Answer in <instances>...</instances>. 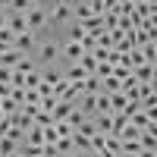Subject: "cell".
I'll return each mask as SVG.
<instances>
[{
  "instance_id": "cell-23",
  "label": "cell",
  "mask_w": 157,
  "mask_h": 157,
  "mask_svg": "<svg viewBox=\"0 0 157 157\" xmlns=\"http://www.w3.org/2000/svg\"><path fill=\"white\" fill-rule=\"evenodd\" d=\"M13 41H16V35H13L10 29H0V44H6V47H13Z\"/></svg>"
},
{
  "instance_id": "cell-26",
  "label": "cell",
  "mask_w": 157,
  "mask_h": 157,
  "mask_svg": "<svg viewBox=\"0 0 157 157\" xmlns=\"http://www.w3.org/2000/svg\"><path fill=\"white\" fill-rule=\"evenodd\" d=\"M0 29H6V10H0Z\"/></svg>"
},
{
  "instance_id": "cell-4",
  "label": "cell",
  "mask_w": 157,
  "mask_h": 157,
  "mask_svg": "<svg viewBox=\"0 0 157 157\" xmlns=\"http://www.w3.org/2000/svg\"><path fill=\"white\" fill-rule=\"evenodd\" d=\"M13 47H16L19 54L32 57V54H35V47H38V35H35V32H22V35H16V41H13Z\"/></svg>"
},
{
  "instance_id": "cell-25",
  "label": "cell",
  "mask_w": 157,
  "mask_h": 157,
  "mask_svg": "<svg viewBox=\"0 0 157 157\" xmlns=\"http://www.w3.org/2000/svg\"><path fill=\"white\" fill-rule=\"evenodd\" d=\"M10 78H13V69H3V66H0V82L10 85Z\"/></svg>"
},
{
  "instance_id": "cell-17",
  "label": "cell",
  "mask_w": 157,
  "mask_h": 157,
  "mask_svg": "<svg viewBox=\"0 0 157 157\" xmlns=\"http://www.w3.org/2000/svg\"><path fill=\"white\" fill-rule=\"evenodd\" d=\"M54 145H57V154H60V157H69V154H72V135H69V138H57Z\"/></svg>"
},
{
  "instance_id": "cell-32",
  "label": "cell",
  "mask_w": 157,
  "mask_h": 157,
  "mask_svg": "<svg viewBox=\"0 0 157 157\" xmlns=\"http://www.w3.org/2000/svg\"><path fill=\"white\" fill-rule=\"evenodd\" d=\"M13 157H22V154H19V151H16V154H13Z\"/></svg>"
},
{
  "instance_id": "cell-15",
  "label": "cell",
  "mask_w": 157,
  "mask_h": 157,
  "mask_svg": "<svg viewBox=\"0 0 157 157\" xmlns=\"http://www.w3.org/2000/svg\"><path fill=\"white\" fill-rule=\"evenodd\" d=\"M66 29H69V38H66V41H75V44H82V38H85V29H82V25H78V22H69Z\"/></svg>"
},
{
  "instance_id": "cell-9",
  "label": "cell",
  "mask_w": 157,
  "mask_h": 157,
  "mask_svg": "<svg viewBox=\"0 0 157 157\" xmlns=\"http://www.w3.org/2000/svg\"><path fill=\"white\" fill-rule=\"evenodd\" d=\"M132 78L141 85V82H154V63H145V66H138L132 69Z\"/></svg>"
},
{
  "instance_id": "cell-10",
  "label": "cell",
  "mask_w": 157,
  "mask_h": 157,
  "mask_svg": "<svg viewBox=\"0 0 157 157\" xmlns=\"http://www.w3.org/2000/svg\"><path fill=\"white\" fill-rule=\"evenodd\" d=\"M72 107H75V104H69V101H57V107L50 110V116H54V123H63V120L69 116V110H72Z\"/></svg>"
},
{
  "instance_id": "cell-18",
  "label": "cell",
  "mask_w": 157,
  "mask_h": 157,
  "mask_svg": "<svg viewBox=\"0 0 157 157\" xmlns=\"http://www.w3.org/2000/svg\"><path fill=\"white\" fill-rule=\"evenodd\" d=\"M94 132H98V129H94V120H85L82 126L75 129V135H85V138H91V135H94Z\"/></svg>"
},
{
  "instance_id": "cell-11",
  "label": "cell",
  "mask_w": 157,
  "mask_h": 157,
  "mask_svg": "<svg viewBox=\"0 0 157 157\" xmlns=\"http://www.w3.org/2000/svg\"><path fill=\"white\" fill-rule=\"evenodd\" d=\"M85 75H88V72H85L82 66H78V63H69V69L63 72V78H66V82H82Z\"/></svg>"
},
{
  "instance_id": "cell-13",
  "label": "cell",
  "mask_w": 157,
  "mask_h": 157,
  "mask_svg": "<svg viewBox=\"0 0 157 157\" xmlns=\"http://www.w3.org/2000/svg\"><path fill=\"white\" fill-rule=\"evenodd\" d=\"M19 151V141H13V138H0V157H13V154H16Z\"/></svg>"
},
{
  "instance_id": "cell-31",
  "label": "cell",
  "mask_w": 157,
  "mask_h": 157,
  "mask_svg": "<svg viewBox=\"0 0 157 157\" xmlns=\"http://www.w3.org/2000/svg\"><path fill=\"white\" fill-rule=\"evenodd\" d=\"M69 157H85V154H69Z\"/></svg>"
},
{
  "instance_id": "cell-33",
  "label": "cell",
  "mask_w": 157,
  "mask_h": 157,
  "mask_svg": "<svg viewBox=\"0 0 157 157\" xmlns=\"http://www.w3.org/2000/svg\"><path fill=\"white\" fill-rule=\"evenodd\" d=\"M116 157H120V154H116Z\"/></svg>"
},
{
  "instance_id": "cell-16",
  "label": "cell",
  "mask_w": 157,
  "mask_h": 157,
  "mask_svg": "<svg viewBox=\"0 0 157 157\" xmlns=\"http://www.w3.org/2000/svg\"><path fill=\"white\" fill-rule=\"evenodd\" d=\"M38 69V63L32 60V57H22L19 63H16V72H22V75H29V72H35Z\"/></svg>"
},
{
  "instance_id": "cell-12",
  "label": "cell",
  "mask_w": 157,
  "mask_h": 157,
  "mask_svg": "<svg viewBox=\"0 0 157 157\" xmlns=\"http://www.w3.org/2000/svg\"><path fill=\"white\" fill-rule=\"evenodd\" d=\"M85 120H88V116H85L82 110H78V107H72V110H69V116H66V120H63V123H69V129H72V132H75V129L82 126Z\"/></svg>"
},
{
  "instance_id": "cell-3",
  "label": "cell",
  "mask_w": 157,
  "mask_h": 157,
  "mask_svg": "<svg viewBox=\"0 0 157 157\" xmlns=\"http://www.w3.org/2000/svg\"><path fill=\"white\" fill-rule=\"evenodd\" d=\"M47 25H50V22H47V3H44V6H32L29 13H25V29H29V32L38 35L41 29H47Z\"/></svg>"
},
{
  "instance_id": "cell-5",
  "label": "cell",
  "mask_w": 157,
  "mask_h": 157,
  "mask_svg": "<svg viewBox=\"0 0 157 157\" xmlns=\"http://www.w3.org/2000/svg\"><path fill=\"white\" fill-rule=\"evenodd\" d=\"M6 29H10L13 35L29 32V29H25V13H13V10H6Z\"/></svg>"
},
{
  "instance_id": "cell-24",
  "label": "cell",
  "mask_w": 157,
  "mask_h": 157,
  "mask_svg": "<svg viewBox=\"0 0 157 157\" xmlns=\"http://www.w3.org/2000/svg\"><path fill=\"white\" fill-rule=\"evenodd\" d=\"M13 94V85H6V82H0V101H3V98H10Z\"/></svg>"
},
{
  "instance_id": "cell-14",
  "label": "cell",
  "mask_w": 157,
  "mask_h": 157,
  "mask_svg": "<svg viewBox=\"0 0 157 157\" xmlns=\"http://www.w3.org/2000/svg\"><path fill=\"white\" fill-rule=\"evenodd\" d=\"M126 94H123V91H116V94H110V113H123L126 110Z\"/></svg>"
},
{
  "instance_id": "cell-8",
  "label": "cell",
  "mask_w": 157,
  "mask_h": 157,
  "mask_svg": "<svg viewBox=\"0 0 157 157\" xmlns=\"http://www.w3.org/2000/svg\"><path fill=\"white\" fill-rule=\"evenodd\" d=\"M41 82L54 88V85H60V82H63V72H60V69H54V66H41Z\"/></svg>"
},
{
  "instance_id": "cell-7",
  "label": "cell",
  "mask_w": 157,
  "mask_h": 157,
  "mask_svg": "<svg viewBox=\"0 0 157 157\" xmlns=\"http://www.w3.org/2000/svg\"><path fill=\"white\" fill-rule=\"evenodd\" d=\"M82 54H85V50H82V44H75V41H66V44H60V57H69V63H75Z\"/></svg>"
},
{
  "instance_id": "cell-30",
  "label": "cell",
  "mask_w": 157,
  "mask_h": 157,
  "mask_svg": "<svg viewBox=\"0 0 157 157\" xmlns=\"http://www.w3.org/2000/svg\"><path fill=\"white\" fill-rule=\"evenodd\" d=\"M120 157H138V154H120Z\"/></svg>"
},
{
  "instance_id": "cell-29",
  "label": "cell",
  "mask_w": 157,
  "mask_h": 157,
  "mask_svg": "<svg viewBox=\"0 0 157 157\" xmlns=\"http://www.w3.org/2000/svg\"><path fill=\"white\" fill-rule=\"evenodd\" d=\"M0 10H10V0H0Z\"/></svg>"
},
{
  "instance_id": "cell-1",
  "label": "cell",
  "mask_w": 157,
  "mask_h": 157,
  "mask_svg": "<svg viewBox=\"0 0 157 157\" xmlns=\"http://www.w3.org/2000/svg\"><path fill=\"white\" fill-rule=\"evenodd\" d=\"M47 22L50 25H69L72 22V0H57L47 6Z\"/></svg>"
},
{
  "instance_id": "cell-27",
  "label": "cell",
  "mask_w": 157,
  "mask_h": 157,
  "mask_svg": "<svg viewBox=\"0 0 157 157\" xmlns=\"http://www.w3.org/2000/svg\"><path fill=\"white\" fill-rule=\"evenodd\" d=\"M138 157H157V151H141Z\"/></svg>"
},
{
  "instance_id": "cell-20",
  "label": "cell",
  "mask_w": 157,
  "mask_h": 157,
  "mask_svg": "<svg viewBox=\"0 0 157 157\" xmlns=\"http://www.w3.org/2000/svg\"><path fill=\"white\" fill-rule=\"evenodd\" d=\"M94 75H98V78L113 75V63H98V66H94Z\"/></svg>"
},
{
  "instance_id": "cell-19",
  "label": "cell",
  "mask_w": 157,
  "mask_h": 157,
  "mask_svg": "<svg viewBox=\"0 0 157 157\" xmlns=\"http://www.w3.org/2000/svg\"><path fill=\"white\" fill-rule=\"evenodd\" d=\"M38 85H41V69H35V72L25 75V85L22 88H38Z\"/></svg>"
},
{
  "instance_id": "cell-28",
  "label": "cell",
  "mask_w": 157,
  "mask_h": 157,
  "mask_svg": "<svg viewBox=\"0 0 157 157\" xmlns=\"http://www.w3.org/2000/svg\"><path fill=\"white\" fill-rule=\"evenodd\" d=\"M29 3H32V6H44V0H29Z\"/></svg>"
},
{
  "instance_id": "cell-21",
  "label": "cell",
  "mask_w": 157,
  "mask_h": 157,
  "mask_svg": "<svg viewBox=\"0 0 157 157\" xmlns=\"http://www.w3.org/2000/svg\"><path fill=\"white\" fill-rule=\"evenodd\" d=\"M141 54H145V63H154V60H157V44H154V41L145 44V47H141Z\"/></svg>"
},
{
  "instance_id": "cell-2",
  "label": "cell",
  "mask_w": 157,
  "mask_h": 157,
  "mask_svg": "<svg viewBox=\"0 0 157 157\" xmlns=\"http://www.w3.org/2000/svg\"><path fill=\"white\" fill-rule=\"evenodd\" d=\"M35 54H38V69H41V66H54V60L60 57V44L57 41H41V44H38L35 47Z\"/></svg>"
},
{
  "instance_id": "cell-22",
  "label": "cell",
  "mask_w": 157,
  "mask_h": 157,
  "mask_svg": "<svg viewBox=\"0 0 157 157\" xmlns=\"http://www.w3.org/2000/svg\"><path fill=\"white\" fill-rule=\"evenodd\" d=\"M10 10H13V13H29L32 3H29V0H10Z\"/></svg>"
},
{
  "instance_id": "cell-6",
  "label": "cell",
  "mask_w": 157,
  "mask_h": 157,
  "mask_svg": "<svg viewBox=\"0 0 157 157\" xmlns=\"http://www.w3.org/2000/svg\"><path fill=\"white\" fill-rule=\"evenodd\" d=\"M22 57H25V54H19L16 47H10V50L0 54V66H3V69H16V63H19Z\"/></svg>"
}]
</instances>
